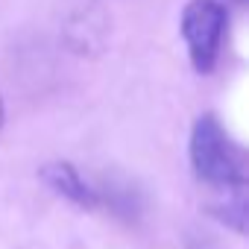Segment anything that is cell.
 <instances>
[{
  "label": "cell",
  "mask_w": 249,
  "mask_h": 249,
  "mask_svg": "<svg viewBox=\"0 0 249 249\" xmlns=\"http://www.w3.org/2000/svg\"><path fill=\"white\" fill-rule=\"evenodd\" d=\"M0 123H3V103H0Z\"/></svg>",
  "instance_id": "4"
},
{
  "label": "cell",
  "mask_w": 249,
  "mask_h": 249,
  "mask_svg": "<svg viewBox=\"0 0 249 249\" xmlns=\"http://www.w3.org/2000/svg\"><path fill=\"white\" fill-rule=\"evenodd\" d=\"M226 9L217 0H191L182 12V36L191 53V62L199 73H208L217 62V50L223 41Z\"/></svg>",
  "instance_id": "2"
},
{
  "label": "cell",
  "mask_w": 249,
  "mask_h": 249,
  "mask_svg": "<svg viewBox=\"0 0 249 249\" xmlns=\"http://www.w3.org/2000/svg\"><path fill=\"white\" fill-rule=\"evenodd\" d=\"M191 161L196 167V176L205 179L211 188L240 182V167H237L234 147L229 144L223 126L211 114L199 117L196 126H194V135H191Z\"/></svg>",
  "instance_id": "1"
},
{
  "label": "cell",
  "mask_w": 249,
  "mask_h": 249,
  "mask_svg": "<svg viewBox=\"0 0 249 249\" xmlns=\"http://www.w3.org/2000/svg\"><path fill=\"white\" fill-rule=\"evenodd\" d=\"M44 179L59 191V194H65V196H71V199H76V202H88L91 205V191L79 182V176H76V170L71 167V164H50L47 170H44Z\"/></svg>",
  "instance_id": "3"
}]
</instances>
